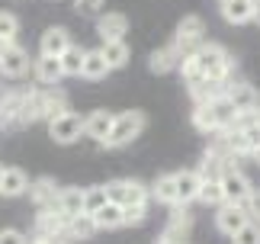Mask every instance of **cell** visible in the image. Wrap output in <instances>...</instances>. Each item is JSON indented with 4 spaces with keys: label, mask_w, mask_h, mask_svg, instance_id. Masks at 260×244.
I'll return each mask as SVG.
<instances>
[{
    "label": "cell",
    "mask_w": 260,
    "mask_h": 244,
    "mask_svg": "<svg viewBox=\"0 0 260 244\" xmlns=\"http://www.w3.org/2000/svg\"><path fill=\"white\" fill-rule=\"evenodd\" d=\"M84 55H87V48H81V45H71V48L61 55L64 77H81V71H84Z\"/></svg>",
    "instance_id": "cell-30"
},
{
    "label": "cell",
    "mask_w": 260,
    "mask_h": 244,
    "mask_svg": "<svg viewBox=\"0 0 260 244\" xmlns=\"http://www.w3.org/2000/svg\"><path fill=\"white\" fill-rule=\"evenodd\" d=\"M55 209L61 212V216H68V219L81 216V212H84V190H81V187H64V190H58Z\"/></svg>",
    "instance_id": "cell-16"
},
{
    "label": "cell",
    "mask_w": 260,
    "mask_h": 244,
    "mask_svg": "<svg viewBox=\"0 0 260 244\" xmlns=\"http://www.w3.org/2000/svg\"><path fill=\"white\" fill-rule=\"evenodd\" d=\"M145 126H148V119H145V113H138V109L119 113L116 122H113V132H109V138H106V148H125V145H132V141L145 132Z\"/></svg>",
    "instance_id": "cell-2"
},
{
    "label": "cell",
    "mask_w": 260,
    "mask_h": 244,
    "mask_svg": "<svg viewBox=\"0 0 260 244\" xmlns=\"http://www.w3.org/2000/svg\"><path fill=\"white\" fill-rule=\"evenodd\" d=\"M148 219V206H128L125 209V225H142Z\"/></svg>",
    "instance_id": "cell-36"
},
{
    "label": "cell",
    "mask_w": 260,
    "mask_h": 244,
    "mask_svg": "<svg viewBox=\"0 0 260 244\" xmlns=\"http://www.w3.org/2000/svg\"><path fill=\"white\" fill-rule=\"evenodd\" d=\"M254 23L260 26V0H257V7H254Z\"/></svg>",
    "instance_id": "cell-40"
},
{
    "label": "cell",
    "mask_w": 260,
    "mask_h": 244,
    "mask_svg": "<svg viewBox=\"0 0 260 244\" xmlns=\"http://www.w3.org/2000/svg\"><path fill=\"white\" fill-rule=\"evenodd\" d=\"M222 4H225V0H222Z\"/></svg>",
    "instance_id": "cell-44"
},
{
    "label": "cell",
    "mask_w": 260,
    "mask_h": 244,
    "mask_svg": "<svg viewBox=\"0 0 260 244\" xmlns=\"http://www.w3.org/2000/svg\"><path fill=\"white\" fill-rule=\"evenodd\" d=\"M0 177H4V167H0Z\"/></svg>",
    "instance_id": "cell-42"
},
{
    "label": "cell",
    "mask_w": 260,
    "mask_h": 244,
    "mask_svg": "<svg viewBox=\"0 0 260 244\" xmlns=\"http://www.w3.org/2000/svg\"><path fill=\"white\" fill-rule=\"evenodd\" d=\"M151 196H154L157 202H164V206H180V196H177V177H174V174L157 177V180H154V187H151Z\"/></svg>",
    "instance_id": "cell-25"
},
{
    "label": "cell",
    "mask_w": 260,
    "mask_h": 244,
    "mask_svg": "<svg viewBox=\"0 0 260 244\" xmlns=\"http://www.w3.org/2000/svg\"><path fill=\"white\" fill-rule=\"evenodd\" d=\"M113 122H116L113 113H106V109H96V113H90V116L84 119V135L93 138V141H100V145H106L109 132H113Z\"/></svg>",
    "instance_id": "cell-12"
},
{
    "label": "cell",
    "mask_w": 260,
    "mask_h": 244,
    "mask_svg": "<svg viewBox=\"0 0 260 244\" xmlns=\"http://www.w3.org/2000/svg\"><path fill=\"white\" fill-rule=\"evenodd\" d=\"M16 33H19V19L13 13H7V10H0V42H4V45H13Z\"/></svg>",
    "instance_id": "cell-34"
},
{
    "label": "cell",
    "mask_w": 260,
    "mask_h": 244,
    "mask_svg": "<svg viewBox=\"0 0 260 244\" xmlns=\"http://www.w3.org/2000/svg\"><path fill=\"white\" fill-rule=\"evenodd\" d=\"M193 126H196L199 132H206V135H218V132H222L212 103H203V106H196V109H193Z\"/></svg>",
    "instance_id": "cell-26"
},
{
    "label": "cell",
    "mask_w": 260,
    "mask_h": 244,
    "mask_svg": "<svg viewBox=\"0 0 260 244\" xmlns=\"http://www.w3.org/2000/svg\"><path fill=\"white\" fill-rule=\"evenodd\" d=\"M225 100L232 103L238 113L241 109H254L257 106V90L251 87V84H244V80H228V90H225Z\"/></svg>",
    "instance_id": "cell-14"
},
{
    "label": "cell",
    "mask_w": 260,
    "mask_h": 244,
    "mask_svg": "<svg viewBox=\"0 0 260 244\" xmlns=\"http://www.w3.org/2000/svg\"><path fill=\"white\" fill-rule=\"evenodd\" d=\"M48 135H52L58 145H74V141H81V135H84V116H77L74 109H68V113L48 119Z\"/></svg>",
    "instance_id": "cell-5"
},
{
    "label": "cell",
    "mask_w": 260,
    "mask_h": 244,
    "mask_svg": "<svg viewBox=\"0 0 260 244\" xmlns=\"http://www.w3.org/2000/svg\"><path fill=\"white\" fill-rule=\"evenodd\" d=\"M74 7L81 10V13H96V10L103 7V0H74Z\"/></svg>",
    "instance_id": "cell-39"
},
{
    "label": "cell",
    "mask_w": 260,
    "mask_h": 244,
    "mask_svg": "<svg viewBox=\"0 0 260 244\" xmlns=\"http://www.w3.org/2000/svg\"><path fill=\"white\" fill-rule=\"evenodd\" d=\"M106 193H109V202H116L122 209L148 206V196H151V190L138 180H113V183H106Z\"/></svg>",
    "instance_id": "cell-3"
},
{
    "label": "cell",
    "mask_w": 260,
    "mask_h": 244,
    "mask_svg": "<svg viewBox=\"0 0 260 244\" xmlns=\"http://www.w3.org/2000/svg\"><path fill=\"white\" fill-rule=\"evenodd\" d=\"M177 244H186V241H177Z\"/></svg>",
    "instance_id": "cell-43"
},
{
    "label": "cell",
    "mask_w": 260,
    "mask_h": 244,
    "mask_svg": "<svg viewBox=\"0 0 260 244\" xmlns=\"http://www.w3.org/2000/svg\"><path fill=\"white\" fill-rule=\"evenodd\" d=\"M196 61H199V68H203L206 77L222 80V84H228L232 74H235V58L228 55L218 42H203L196 48Z\"/></svg>",
    "instance_id": "cell-1"
},
{
    "label": "cell",
    "mask_w": 260,
    "mask_h": 244,
    "mask_svg": "<svg viewBox=\"0 0 260 244\" xmlns=\"http://www.w3.org/2000/svg\"><path fill=\"white\" fill-rule=\"evenodd\" d=\"M222 193H225V202H232V206H244L247 199H251V180H247L244 170H238V167H228L225 170V177H222Z\"/></svg>",
    "instance_id": "cell-6"
},
{
    "label": "cell",
    "mask_w": 260,
    "mask_h": 244,
    "mask_svg": "<svg viewBox=\"0 0 260 244\" xmlns=\"http://www.w3.org/2000/svg\"><path fill=\"white\" fill-rule=\"evenodd\" d=\"M93 222H96V228H106V231L122 228V225H125V209L116 206V202H106V206L93 216Z\"/></svg>",
    "instance_id": "cell-27"
},
{
    "label": "cell",
    "mask_w": 260,
    "mask_h": 244,
    "mask_svg": "<svg viewBox=\"0 0 260 244\" xmlns=\"http://www.w3.org/2000/svg\"><path fill=\"white\" fill-rule=\"evenodd\" d=\"M199 202H206V206H225L222 183H215V180H203V190H199Z\"/></svg>",
    "instance_id": "cell-32"
},
{
    "label": "cell",
    "mask_w": 260,
    "mask_h": 244,
    "mask_svg": "<svg viewBox=\"0 0 260 244\" xmlns=\"http://www.w3.org/2000/svg\"><path fill=\"white\" fill-rule=\"evenodd\" d=\"M106 202H109L106 187H90V190H84V212H87V216H96Z\"/></svg>",
    "instance_id": "cell-31"
},
{
    "label": "cell",
    "mask_w": 260,
    "mask_h": 244,
    "mask_svg": "<svg viewBox=\"0 0 260 244\" xmlns=\"http://www.w3.org/2000/svg\"><path fill=\"white\" fill-rule=\"evenodd\" d=\"M29 196L39 209H55V199H58V183L52 177H39L32 180V187H29Z\"/></svg>",
    "instance_id": "cell-18"
},
{
    "label": "cell",
    "mask_w": 260,
    "mask_h": 244,
    "mask_svg": "<svg viewBox=\"0 0 260 244\" xmlns=\"http://www.w3.org/2000/svg\"><path fill=\"white\" fill-rule=\"evenodd\" d=\"M203 33H206V26H203V19H199V16H183L171 45L180 52V58H186V55H193L196 48L203 45Z\"/></svg>",
    "instance_id": "cell-4"
},
{
    "label": "cell",
    "mask_w": 260,
    "mask_h": 244,
    "mask_svg": "<svg viewBox=\"0 0 260 244\" xmlns=\"http://www.w3.org/2000/svg\"><path fill=\"white\" fill-rule=\"evenodd\" d=\"M186 231H189V216H186V209H183V206H177V212L171 216V225L164 228L161 244H177V241H183V238H186Z\"/></svg>",
    "instance_id": "cell-23"
},
{
    "label": "cell",
    "mask_w": 260,
    "mask_h": 244,
    "mask_svg": "<svg viewBox=\"0 0 260 244\" xmlns=\"http://www.w3.org/2000/svg\"><path fill=\"white\" fill-rule=\"evenodd\" d=\"M36 77L42 87H55L58 80L64 77V68H61V58H39L36 61Z\"/></svg>",
    "instance_id": "cell-22"
},
{
    "label": "cell",
    "mask_w": 260,
    "mask_h": 244,
    "mask_svg": "<svg viewBox=\"0 0 260 244\" xmlns=\"http://www.w3.org/2000/svg\"><path fill=\"white\" fill-rule=\"evenodd\" d=\"M71 45H74L71 33H68L64 26H52V29L42 33V39H39V55L42 58H61Z\"/></svg>",
    "instance_id": "cell-8"
},
{
    "label": "cell",
    "mask_w": 260,
    "mask_h": 244,
    "mask_svg": "<svg viewBox=\"0 0 260 244\" xmlns=\"http://www.w3.org/2000/svg\"><path fill=\"white\" fill-rule=\"evenodd\" d=\"M125 33H128V19L122 13H103L96 19V36L103 42H122Z\"/></svg>",
    "instance_id": "cell-13"
},
{
    "label": "cell",
    "mask_w": 260,
    "mask_h": 244,
    "mask_svg": "<svg viewBox=\"0 0 260 244\" xmlns=\"http://www.w3.org/2000/svg\"><path fill=\"white\" fill-rule=\"evenodd\" d=\"M244 212L251 216V222H260V190L251 193V199L244 202Z\"/></svg>",
    "instance_id": "cell-37"
},
{
    "label": "cell",
    "mask_w": 260,
    "mask_h": 244,
    "mask_svg": "<svg viewBox=\"0 0 260 244\" xmlns=\"http://www.w3.org/2000/svg\"><path fill=\"white\" fill-rule=\"evenodd\" d=\"M96 222L93 216H87V212H81V216H74V219H68V238H93L96 235Z\"/></svg>",
    "instance_id": "cell-28"
},
{
    "label": "cell",
    "mask_w": 260,
    "mask_h": 244,
    "mask_svg": "<svg viewBox=\"0 0 260 244\" xmlns=\"http://www.w3.org/2000/svg\"><path fill=\"white\" fill-rule=\"evenodd\" d=\"M180 52L174 45H164V48H157V52H151V58H148V68L154 71V74H167V71H174L180 68Z\"/></svg>",
    "instance_id": "cell-21"
},
{
    "label": "cell",
    "mask_w": 260,
    "mask_h": 244,
    "mask_svg": "<svg viewBox=\"0 0 260 244\" xmlns=\"http://www.w3.org/2000/svg\"><path fill=\"white\" fill-rule=\"evenodd\" d=\"M100 52H103V58L109 61V68H125L128 65V45H125V39L122 42H103L100 45Z\"/></svg>",
    "instance_id": "cell-29"
},
{
    "label": "cell",
    "mask_w": 260,
    "mask_h": 244,
    "mask_svg": "<svg viewBox=\"0 0 260 244\" xmlns=\"http://www.w3.org/2000/svg\"><path fill=\"white\" fill-rule=\"evenodd\" d=\"M39 238H68V216H61L58 209H42L36 219Z\"/></svg>",
    "instance_id": "cell-9"
},
{
    "label": "cell",
    "mask_w": 260,
    "mask_h": 244,
    "mask_svg": "<svg viewBox=\"0 0 260 244\" xmlns=\"http://www.w3.org/2000/svg\"><path fill=\"white\" fill-rule=\"evenodd\" d=\"M29 177H26V170H19V167H4V177H0V193L4 196H23V193H29Z\"/></svg>",
    "instance_id": "cell-17"
},
{
    "label": "cell",
    "mask_w": 260,
    "mask_h": 244,
    "mask_svg": "<svg viewBox=\"0 0 260 244\" xmlns=\"http://www.w3.org/2000/svg\"><path fill=\"white\" fill-rule=\"evenodd\" d=\"M29 71V55H26V48H19L16 42L13 45H7L4 52H0V74L4 77H23Z\"/></svg>",
    "instance_id": "cell-10"
},
{
    "label": "cell",
    "mask_w": 260,
    "mask_h": 244,
    "mask_svg": "<svg viewBox=\"0 0 260 244\" xmlns=\"http://www.w3.org/2000/svg\"><path fill=\"white\" fill-rule=\"evenodd\" d=\"M254 7H257V0H225L222 16L228 19V23L241 26V23H251L254 19Z\"/></svg>",
    "instance_id": "cell-20"
},
{
    "label": "cell",
    "mask_w": 260,
    "mask_h": 244,
    "mask_svg": "<svg viewBox=\"0 0 260 244\" xmlns=\"http://www.w3.org/2000/svg\"><path fill=\"white\" fill-rule=\"evenodd\" d=\"M177 196H180V206H186V202L199 199V190H203V177H199V170H177Z\"/></svg>",
    "instance_id": "cell-15"
},
{
    "label": "cell",
    "mask_w": 260,
    "mask_h": 244,
    "mask_svg": "<svg viewBox=\"0 0 260 244\" xmlns=\"http://www.w3.org/2000/svg\"><path fill=\"white\" fill-rule=\"evenodd\" d=\"M232 244H260V222H247V225L232 238Z\"/></svg>",
    "instance_id": "cell-35"
},
{
    "label": "cell",
    "mask_w": 260,
    "mask_h": 244,
    "mask_svg": "<svg viewBox=\"0 0 260 244\" xmlns=\"http://www.w3.org/2000/svg\"><path fill=\"white\" fill-rule=\"evenodd\" d=\"M251 129H260V106H254V109H241V113L235 116L232 132H251Z\"/></svg>",
    "instance_id": "cell-33"
},
{
    "label": "cell",
    "mask_w": 260,
    "mask_h": 244,
    "mask_svg": "<svg viewBox=\"0 0 260 244\" xmlns=\"http://www.w3.org/2000/svg\"><path fill=\"white\" fill-rule=\"evenodd\" d=\"M23 100H26V94H16V90L0 97V129L23 126Z\"/></svg>",
    "instance_id": "cell-11"
},
{
    "label": "cell",
    "mask_w": 260,
    "mask_h": 244,
    "mask_svg": "<svg viewBox=\"0 0 260 244\" xmlns=\"http://www.w3.org/2000/svg\"><path fill=\"white\" fill-rule=\"evenodd\" d=\"M251 158H254V164H257V167H260V145H257V148H254V155H251Z\"/></svg>",
    "instance_id": "cell-41"
},
{
    "label": "cell",
    "mask_w": 260,
    "mask_h": 244,
    "mask_svg": "<svg viewBox=\"0 0 260 244\" xmlns=\"http://www.w3.org/2000/svg\"><path fill=\"white\" fill-rule=\"evenodd\" d=\"M0 244H26V238H23V231H16V228H4L0 231Z\"/></svg>",
    "instance_id": "cell-38"
},
{
    "label": "cell",
    "mask_w": 260,
    "mask_h": 244,
    "mask_svg": "<svg viewBox=\"0 0 260 244\" xmlns=\"http://www.w3.org/2000/svg\"><path fill=\"white\" fill-rule=\"evenodd\" d=\"M109 61L103 58V52L100 48H90V52L84 55V71H81V77H87V80H100V77H106L109 74Z\"/></svg>",
    "instance_id": "cell-24"
},
{
    "label": "cell",
    "mask_w": 260,
    "mask_h": 244,
    "mask_svg": "<svg viewBox=\"0 0 260 244\" xmlns=\"http://www.w3.org/2000/svg\"><path fill=\"white\" fill-rule=\"evenodd\" d=\"M247 222H251V216L244 212V206H232V202H225V206H218V212H215V228L222 231V235H228V238H235Z\"/></svg>",
    "instance_id": "cell-7"
},
{
    "label": "cell",
    "mask_w": 260,
    "mask_h": 244,
    "mask_svg": "<svg viewBox=\"0 0 260 244\" xmlns=\"http://www.w3.org/2000/svg\"><path fill=\"white\" fill-rule=\"evenodd\" d=\"M225 90H228V84L206 77V80H199V84L189 87V94H193L196 106H203V103H215V100H222V97H225Z\"/></svg>",
    "instance_id": "cell-19"
}]
</instances>
